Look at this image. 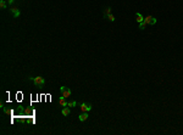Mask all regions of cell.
<instances>
[{
  "label": "cell",
  "instance_id": "9c48e42d",
  "mask_svg": "<svg viewBox=\"0 0 183 135\" xmlns=\"http://www.w3.org/2000/svg\"><path fill=\"white\" fill-rule=\"evenodd\" d=\"M136 21H137L138 23H141V22H143V21H144V17L142 16V13H139V12H137V13H136Z\"/></svg>",
  "mask_w": 183,
  "mask_h": 135
},
{
  "label": "cell",
  "instance_id": "52a82bcc",
  "mask_svg": "<svg viewBox=\"0 0 183 135\" xmlns=\"http://www.w3.org/2000/svg\"><path fill=\"white\" fill-rule=\"evenodd\" d=\"M61 113H62V116H65V117H67L70 113H71V111H70V108H69V106H66V107H64L62 108V111H61Z\"/></svg>",
  "mask_w": 183,
  "mask_h": 135
},
{
  "label": "cell",
  "instance_id": "9a60e30c",
  "mask_svg": "<svg viewBox=\"0 0 183 135\" xmlns=\"http://www.w3.org/2000/svg\"><path fill=\"white\" fill-rule=\"evenodd\" d=\"M14 2H15V0H9V4H10V5H12Z\"/></svg>",
  "mask_w": 183,
  "mask_h": 135
},
{
  "label": "cell",
  "instance_id": "5b68a950",
  "mask_svg": "<svg viewBox=\"0 0 183 135\" xmlns=\"http://www.w3.org/2000/svg\"><path fill=\"white\" fill-rule=\"evenodd\" d=\"M10 12H12L14 17H16V18L20 17V15H21V13H20V10H18L17 7H11V9H10Z\"/></svg>",
  "mask_w": 183,
  "mask_h": 135
},
{
  "label": "cell",
  "instance_id": "5bb4252c",
  "mask_svg": "<svg viewBox=\"0 0 183 135\" xmlns=\"http://www.w3.org/2000/svg\"><path fill=\"white\" fill-rule=\"evenodd\" d=\"M106 18H108L109 21H111V22H115V20H116V18H115V16H113V15H111V13H110Z\"/></svg>",
  "mask_w": 183,
  "mask_h": 135
},
{
  "label": "cell",
  "instance_id": "7a4b0ae2",
  "mask_svg": "<svg viewBox=\"0 0 183 135\" xmlns=\"http://www.w3.org/2000/svg\"><path fill=\"white\" fill-rule=\"evenodd\" d=\"M60 91H61V95L64 96V98H70L71 96V90L69 89V88H66V86H61L60 88Z\"/></svg>",
  "mask_w": 183,
  "mask_h": 135
},
{
  "label": "cell",
  "instance_id": "ba28073f",
  "mask_svg": "<svg viewBox=\"0 0 183 135\" xmlns=\"http://www.w3.org/2000/svg\"><path fill=\"white\" fill-rule=\"evenodd\" d=\"M59 103H60V105H61L62 107H66L69 102L66 101V98H64V96H61V98L59 99Z\"/></svg>",
  "mask_w": 183,
  "mask_h": 135
},
{
  "label": "cell",
  "instance_id": "30bf717a",
  "mask_svg": "<svg viewBox=\"0 0 183 135\" xmlns=\"http://www.w3.org/2000/svg\"><path fill=\"white\" fill-rule=\"evenodd\" d=\"M110 13H111V7H106V9L104 10V13H103V15H104V18H106Z\"/></svg>",
  "mask_w": 183,
  "mask_h": 135
},
{
  "label": "cell",
  "instance_id": "4fadbf2b",
  "mask_svg": "<svg viewBox=\"0 0 183 135\" xmlns=\"http://www.w3.org/2000/svg\"><path fill=\"white\" fill-rule=\"evenodd\" d=\"M145 27H146V23L144 22V21L139 23V29H145Z\"/></svg>",
  "mask_w": 183,
  "mask_h": 135
},
{
  "label": "cell",
  "instance_id": "3957f363",
  "mask_svg": "<svg viewBox=\"0 0 183 135\" xmlns=\"http://www.w3.org/2000/svg\"><path fill=\"white\" fill-rule=\"evenodd\" d=\"M90 110H92V105L90 103H85V102L81 103V111L82 112H89Z\"/></svg>",
  "mask_w": 183,
  "mask_h": 135
},
{
  "label": "cell",
  "instance_id": "8fae6325",
  "mask_svg": "<svg viewBox=\"0 0 183 135\" xmlns=\"http://www.w3.org/2000/svg\"><path fill=\"white\" fill-rule=\"evenodd\" d=\"M0 7H1L2 10L7 9V4H6V1H5V0H0Z\"/></svg>",
  "mask_w": 183,
  "mask_h": 135
},
{
  "label": "cell",
  "instance_id": "8992f818",
  "mask_svg": "<svg viewBox=\"0 0 183 135\" xmlns=\"http://www.w3.org/2000/svg\"><path fill=\"white\" fill-rule=\"evenodd\" d=\"M88 117H89V116H88V112H82V114H81L78 118H79L81 122H85V121L88 119Z\"/></svg>",
  "mask_w": 183,
  "mask_h": 135
},
{
  "label": "cell",
  "instance_id": "6da1fadb",
  "mask_svg": "<svg viewBox=\"0 0 183 135\" xmlns=\"http://www.w3.org/2000/svg\"><path fill=\"white\" fill-rule=\"evenodd\" d=\"M33 82H34V84H36L38 88L44 86V83H45V80H44L43 77H36V78H33Z\"/></svg>",
  "mask_w": 183,
  "mask_h": 135
},
{
  "label": "cell",
  "instance_id": "277c9868",
  "mask_svg": "<svg viewBox=\"0 0 183 135\" xmlns=\"http://www.w3.org/2000/svg\"><path fill=\"white\" fill-rule=\"evenodd\" d=\"M144 22H145L146 25H155L156 23V18L153 17V16H146L145 18H144Z\"/></svg>",
  "mask_w": 183,
  "mask_h": 135
},
{
  "label": "cell",
  "instance_id": "7c38bea8",
  "mask_svg": "<svg viewBox=\"0 0 183 135\" xmlns=\"http://www.w3.org/2000/svg\"><path fill=\"white\" fill-rule=\"evenodd\" d=\"M78 103H77V101H70L69 103H67V106L69 107H74V106H77Z\"/></svg>",
  "mask_w": 183,
  "mask_h": 135
}]
</instances>
